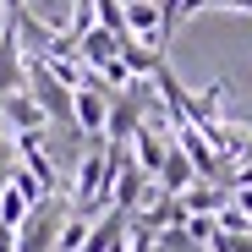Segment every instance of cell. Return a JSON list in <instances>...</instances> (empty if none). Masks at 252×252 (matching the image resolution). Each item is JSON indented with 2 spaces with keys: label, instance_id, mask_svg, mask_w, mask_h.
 I'll list each match as a JSON object with an SVG mask.
<instances>
[{
  "label": "cell",
  "instance_id": "cell-1",
  "mask_svg": "<svg viewBox=\"0 0 252 252\" xmlns=\"http://www.w3.org/2000/svg\"><path fill=\"white\" fill-rule=\"evenodd\" d=\"M66 214H71L66 197H44V203H38L33 214L22 220V230H17V252H50L55 236H61V225H66Z\"/></svg>",
  "mask_w": 252,
  "mask_h": 252
},
{
  "label": "cell",
  "instance_id": "cell-2",
  "mask_svg": "<svg viewBox=\"0 0 252 252\" xmlns=\"http://www.w3.org/2000/svg\"><path fill=\"white\" fill-rule=\"evenodd\" d=\"M77 132L82 137H99L104 143V126H110V94H104V82L88 77V88H77Z\"/></svg>",
  "mask_w": 252,
  "mask_h": 252
},
{
  "label": "cell",
  "instance_id": "cell-3",
  "mask_svg": "<svg viewBox=\"0 0 252 252\" xmlns=\"http://www.w3.org/2000/svg\"><path fill=\"white\" fill-rule=\"evenodd\" d=\"M170 132H159V126H137V137H132V164L154 181L159 170H164V154H170Z\"/></svg>",
  "mask_w": 252,
  "mask_h": 252
},
{
  "label": "cell",
  "instance_id": "cell-4",
  "mask_svg": "<svg viewBox=\"0 0 252 252\" xmlns=\"http://www.w3.org/2000/svg\"><path fill=\"white\" fill-rule=\"evenodd\" d=\"M225 203H230V187H214V181H192V187L181 192V208H187V220H214Z\"/></svg>",
  "mask_w": 252,
  "mask_h": 252
},
{
  "label": "cell",
  "instance_id": "cell-5",
  "mask_svg": "<svg viewBox=\"0 0 252 252\" xmlns=\"http://www.w3.org/2000/svg\"><path fill=\"white\" fill-rule=\"evenodd\" d=\"M192 181H197V170H192V159H187V154H181V148L170 143V154H164V170L154 176V187H159V192H170V197H181V192H187Z\"/></svg>",
  "mask_w": 252,
  "mask_h": 252
},
{
  "label": "cell",
  "instance_id": "cell-6",
  "mask_svg": "<svg viewBox=\"0 0 252 252\" xmlns=\"http://www.w3.org/2000/svg\"><path fill=\"white\" fill-rule=\"evenodd\" d=\"M28 214H33V203H28V192L6 181V192H0V225H6V230H22V220H28Z\"/></svg>",
  "mask_w": 252,
  "mask_h": 252
},
{
  "label": "cell",
  "instance_id": "cell-7",
  "mask_svg": "<svg viewBox=\"0 0 252 252\" xmlns=\"http://www.w3.org/2000/svg\"><path fill=\"white\" fill-rule=\"evenodd\" d=\"M154 247H159V252H208V247H203V241H197L187 225H170V230H159V236H154Z\"/></svg>",
  "mask_w": 252,
  "mask_h": 252
},
{
  "label": "cell",
  "instance_id": "cell-8",
  "mask_svg": "<svg viewBox=\"0 0 252 252\" xmlns=\"http://www.w3.org/2000/svg\"><path fill=\"white\" fill-rule=\"evenodd\" d=\"M88 225H94V220L66 214V225H61V236H55V252H82V241H88Z\"/></svg>",
  "mask_w": 252,
  "mask_h": 252
},
{
  "label": "cell",
  "instance_id": "cell-9",
  "mask_svg": "<svg viewBox=\"0 0 252 252\" xmlns=\"http://www.w3.org/2000/svg\"><path fill=\"white\" fill-rule=\"evenodd\" d=\"M208 252H252V236H225L214 225V236H208Z\"/></svg>",
  "mask_w": 252,
  "mask_h": 252
},
{
  "label": "cell",
  "instance_id": "cell-10",
  "mask_svg": "<svg viewBox=\"0 0 252 252\" xmlns=\"http://www.w3.org/2000/svg\"><path fill=\"white\" fill-rule=\"evenodd\" d=\"M126 252H159L154 247V230H137L132 225V230H126Z\"/></svg>",
  "mask_w": 252,
  "mask_h": 252
},
{
  "label": "cell",
  "instance_id": "cell-11",
  "mask_svg": "<svg viewBox=\"0 0 252 252\" xmlns=\"http://www.w3.org/2000/svg\"><path fill=\"white\" fill-rule=\"evenodd\" d=\"M11 170H17V148H11V137H6V132H0V181H6Z\"/></svg>",
  "mask_w": 252,
  "mask_h": 252
},
{
  "label": "cell",
  "instance_id": "cell-12",
  "mask_svg": "<svg viewBox=\"0 0 252 252\" xmlns=\"http://www.w3.org/2000/svg\"><path fill=\"white\" fill-rule=\"evenodd\" d=\"M230 203H236V208H241V214L252 220V187H230Z\"/></svg>",
  "mask_w": 252,
  "mask_h": 252
},
{
  "label": "cell",
  "instance_id": "cell-13",
  "mask_svg": "<svg viewBox=\"0 0 252 252\" xmlns=\"http://www.w3.org/2000/svg\"><path fill=\"white\" fill-rule=\"evenodd\" d=\"M225 187H252V164H241V170L225 176Z\"/></svg>",
  "mask_w": 252,
  "mask_h": 252
},
{
  "label": "cell",
  "instance_id": "cell-14",
  "mask_svg": "<svg viewBox=\"0 0 252 252\" xmlns=\"http://www.w3.org/2000/svg\"><path fill=\"white\" fill-rule=\"evenodd\" d=\"M0 11H6V17H22V11H28V0H0Z\"/></svg>",
  "mask_w": 252,
  "mask_h": 252
}]
</instances>
